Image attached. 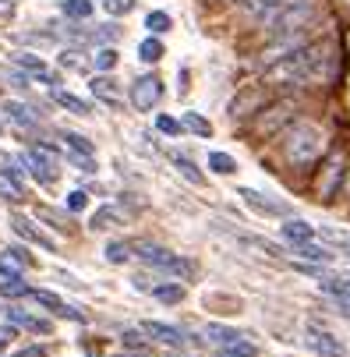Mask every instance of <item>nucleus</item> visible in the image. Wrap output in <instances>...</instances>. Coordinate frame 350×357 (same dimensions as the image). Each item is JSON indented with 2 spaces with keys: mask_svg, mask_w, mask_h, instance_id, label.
Listing matches in <instances>:
<instances>
[{
  "mask_svg": "<svg viewBox=\"0 0 350 357\" xmlns=\"http://www.w3.org/2000/svg\"><path fill=\"white\" fill-rule=\"evenodd\" d=\"M0 294L4 297H25L29 294V283L22 280V273L4 266V262H0Z\"/></svg>",
  "mask_w": 350,
  "mask_h": 357,
  "instance_id": "4468645a",
  "label": "nucleus"
},
{
  "mask_svg": "<svg viewBox=\"0 0 350 357\" xmlns=\"http://www.w3.org/2000/svg\"><path fill=\"white\" fill-rule=\"evenodd\" d=\"M181 124H184V131H191V135H198V138H209V135H213V124H209L202 114H195V110L181 114Z\"/></svg>",
  "mask_w": 350,
  "mask_h": 357,
  "instance_id": "4be33fe9",
  "label": "nucleus"
},
{
  "mask_svg": "<svg viewBox=\"0 0 350 357\" xmlns=\"http://www.w3.org/2000/svg\"><path fill=\"white\" fill-rule=\"evenodd\" d=\"M301 110L294 103V99H276V103H269V107H262L259 114H255V124H252V131L259 135V138H273L280 128H287V124H294V114Z\"/></svg>",
  "mask_w": 350,
  "mask_h": 357,
  "instance_id": "423d86ee",
  "label": "nucleus"
},
{
  "mask_svg": "<svg viewBox=\"0 0 350 357\" xmlns=\"http://www.w3.org/2000/svg\"><path fill=\"white\" fill-rule=\"evenodd\" d=\"M29 297L36 301V304H43L46 312H54V315H61V319H75V322H82V312H75L71 304H64L57 294H50V290H29Z\"/></svg>",
  "mask_w": 350,
  "mask_h": 357,
  "instance_id": "f8f14e48",
  "label": "nucleus"
},
{
  "mask_svg": "<svg viewBox=\"0 0 350 357\" xmlns=\"http://www.w3.org/2000/svg\"><path fill=\"white\" fill-rule=\"evenodd\" d=\"M209 170H213V174H223V177H230V174L237 170V163H234V156H230V152H220V149H213V152H209Z\"/></svg>",
  "mask_w": 350,
  "mask_h": 357,
  "instance_id": "393cba45",
  "label": "nucleus"
},
{
  "mask_svg": "<svg viewBox=\"0 0 350 357\" xmlns=\"http://www.w3.org/2000/svg\"><path fill=\"white\" fill-rule=\"evenodd\" d=\"M54 103H57V107H64V110H71V114H78V117H89V114H92V107L85 103L82 96L64 92V89H54Z\"/></svg>",
  "mask_w": 350,
  "mask_h": 357,
  "instance_id": "aec40b11",
  "label": "nucleus"
},
{
  "mask_svg": "<svg viewBox=\"0 0 350 357\" xmlns=\"http://www.w3.org/2000/svg\"><path fill=\"white\" fill-rule=\"evenodd\" d=\"M103 8H107V15H128L135 8V0H103Z\"/></svg>",
  "mask_w": 350,
  "mask_h": 357,
  "instance_id": "ea45409f",
  "label": "nucleus"
},
{
  "mask_svg": "<svg viewBox=\"0 0 350 357\" xmlns=\"http://www.w3.org/2000/svg\"><path fill=\"white\" fill-rule=\"evenodd\" d=\"M145 29L153 32V36H163V32L170 29V15H167V11H149V15H145Z\"/></svg>",
  "mask_w": 350,
  "mask_h": 357,
  "instance_id": "2f4dec72",
  "label": "nucleus"
},
{
  "mask_svg": "<svg viewBox=\"0 0 350 357\" xmlns=\"http://www.w3.org/2000/svg\"><path fill=\"white\" fill-rule=\"evenodd\" d=\"M322 149H326L322 128H315V124H308V121H297V124H290V131H287L283 160H287L290 167H312V163H319Z\"/></svg>",
  "mask_w": 350,
  "mask_h": 357,
  "instance_id": "7ed1b4c3",
  "label": "nucleus"
},
{
  "mask_svg": "<svg viewBox=\"0 0 350 357\" xmlns=\"http://www.w3.org/2000/svg\"><path fill=\"white\" fill-rule=\"evenodd\" d=\"M336 75V54L322 43H305L294 54L273 61L266 68V85L273 89H290V85H315L329 82Z\"/></svg>",
  "mask_w": 350,
  "mask_h": 357,
  "instance_id": "f257e3e1",
  "label": "nucleus"
},
{
  "mask_svg": "<svg viewBox=\"0 0 350 357\" xmlns=\"http://www.w3.org/2000/svg\"><path fill=\"white\" fill-rule=\"evenodd\" d=\"M138 61H145V64H156V61H163V43L160 39H142L138 43Z\"/></svg>",
  "mask_w": 350,
  "mask_h": 357,
  "instance_id": "a878e982",
  "label": "nucleus"
},
{
  "mask_svg": "<svg viewBox=\"0 0 350 357\" xmlns=\"http://www.w3.org/2000/svg\"><path fill=\"white\" fill-rule=\"evenodd\" d=\"M92 64H96V71H114V68H117V50H114V46H103V50H96Z\"/></svg>",
  "mask_w": 350,
  "mask_h": 357,
  "instance_id": "7c9ffc66",
  "label": "nucleus"
},
{
  "mask_svg": "<svg viewBox=\"0 0 350 357\" xmlns=\"http://www.w3.org/2000/svg\"><path fill=\"white\" fill-rule=\"evenodd\" d=\"M124 347H131V350H142V347H145V340H142L138 333H124Z\"/></svg>",
  "mask_w": 350,
  "mask_h": 357,
  "instance_id": "37998d69",
  "label": "nucleus"
},
{
  "mask_svg": "<svg viewBox=\"0 0 350 357\" xmlns=\"http://www.w3.org/2000/svg\"><path fill=\"white\" fill-rule=\"evenodd\" d=\"M156 128H160L163 135H181V131H184V124H181L177 117H167V114L156 117Z\"/></svg>",
  "mask_w": 350,
  "mask_h": 357,
  "instance_id": "58836bf2",
  "label": "nucleus"
},
{
  "mask_svg": "<svg viewBox=\"0 0 350 357\" xmlns=\"http://www.w3.org/2000/svg\"><path fill=\"white\" fill-rule=\"evenodd\" d=\"M294 248V255L297 259H305V262H333V251L329 248H319V244H312V241H297V244H290Z\"/></svg>",
  "mask_w": 350,
  "mask_h": 357,
  "instance_id": "6ab92c4d",
  "label": "nucleus"
},
{
  "mask_svg": "<svg viewBox=\"0 0 350 357\" xmlns=\"http://www.w3.org/2000/svg\"><path fill=\"white\" fill-rule=\"evenodd\" d=\"M8 319H11L15 326L29 329V333H39V336H46L50 329H54V326H50L46 319H32V315H25V312H18V308H11V312H8Z\"/></svg>",
  "mask_w": 350,
  "mask_h": 357,
  "instance_id": "412c9836",
  "label": "nucleus"
},
{
  "mask_svg": "<svg viewBox=\"0 0 350 357\" xmlns=\"http://www.w3.org/2000/svg\"><path fill=\"white\" fill-rule=\"evenodd\" d=\"M0 350H4V340H0Z\"/></svg>",
  "mask_w": 350,
  "mask_h": 357,
  "instance_id": "a18cd8bd",
  "label": "nucleus"
},
{
  "mask_svg": "<svg viewBox=\"0 0 350 357\" xmlns=\"http://www.w3.org/2000/svg\"><path fill=\"white\" fill-rule=\"evenodd\" d=\"M121 223V216L114 213V209H99L96 216H92V230H110V227H117Z\"/></svg>",
  "mask_w": 350,
  "mask_h": 357,
  "instance_id": "c9c22d12",
  "label": "nucleus"
},
{
  "mask_svg": "<svg viewBox=\"0 0 350 357\" xmlns=\"http://www.w3.org/2000/svg\"><path fill=\"white\" fill-rule=\"evenodd\" d=\"M15 357H46V347H29V350H22Z\"/></svg>",
  "mask_w": 350,
  "mask_h": 357,
  "instance_id": "c03bdc74",
  "label": "nucleus"
},
{
  "mask_svg": "<svg viewBox=\"0 0 350 357\" xmlns=\"http://www.w3.org/2000/svg\"><path fill=\"white\" fill-rule=\"evenodd\" d=\"M206 336H213L220 347H227V343H237V340H244L241 333H234V329H223V326H206Z\"/></svg>",
  "mask_w": 350,
  "mask_h": 357,
  "instance_id": "72a5a7b5",
  "label": "nucleus"
},
{
  "mask_svg": "<svg viewBox=\"0 0 350 357\" xmlns=\"http://www.w3.org/2000/svg\"><path fill=\"white\" fill-rule=\"evenodd\" d=\"M89 89H92V96H96V99H103L107 107H121V99H124V96H121V89H117V82H114V78H107V75L92 78V82H89Z\"/></svg>",
  "mask_w": 350,
  "mask_h": 357,
  "instance_id": "f3484780",
  "label": "nucleus"
},
{
  "mask_svg": "<svg viewBox=\"0 0 350 357\" xmlns=\"http://www.w3.org/2000/svg\"><path fill=\"white\" fill-rule=\"evenodd\" d=\"M142 333H145L149 340L167 343V347H184V343H188V333L177 329V326H167V322H142Z\"/></svg>",
  "mask_w": 350,
  "mask_h": 357,
  "instance_id": "1a4fd4ad",
  "label": "nucleus"
},
{
  "mask_svg": "<svg viewBox=\"0 0 350 357\" xmlns=\"http://www.w3.org/2000/svg\"><path fill=\"white\" fill-rule=\"evenodd\" d=\"M22 163L29 167V174L39 184H54L57 181V152L50 149V145H32L25 156H22Z\"/></svg>",
  "mask_w": 350,
  "mask_h": 357,
  "instance_id": "0eeeda50",
  "label": "nucleus"
},
{
  "mask_svg": "<svg viewBox=\"0 0 350 357\" xmlns=\"http://www.w3.org/2000/svg\"><path fill=\"white\" fill-rule=\"evenodd\" d=\"M135 283H138V290L153 294L156 301H167V304H177L184 297V287L181 283H149V280H135Z\"/></svg>",
  "mask_w": 350,
  "mask_h": 357,
  "instance_id": "dca6fc26",
  "label": "nucleus"
},
{
  "mask_svg": "<svg viewBox=\"0 0 350 357\" xmlns=\"http://www.w3.org/2000/svg\"><path fill=\"white\" fill-rule=\"evenodd\" d=\"M259 350L252 347V343H244V340H237V343H227V347H220L216 350V357H255Z\"/></svg>",
  "mask_w": 350,
  "mask_h": 357,
  "instance_id": "c756f323",
  "label": "nucleus"
},
{
  "mask_svg": "<svg viewBox=\"0 0 350 357\" xmlns=\"http://www.w3.org/2000/svg\"><path fill=\"white\" fill-rule=\"evenodd\" d=\"M85 206H89V195H85V191H71V195H68V209H71V213H82Z\"/></svg>",
  "mask_w": 350,
  "mask_h": 357,
  "instance_id": "79ce46f5",
  "label": "nucleus"
},
{
  "mask_svg": "<svg viewBox=\"0 0 350 357\" xmlns=\"http://www.w3.org/2000/svg\"><path fill=\"white\" fill-rule=\"evenodd\" d=\"M312 18H315V0H273L255 18V25H262L266 36H290L301 32Z\"/></svg>",
  "mask_w": 350,
  "mask_h": 357,
  "instance_id": "f03ea898",
  "label": "nucleus"
},
{
  "mask_svg": "<svg viewBox=\"0 0 350 357\" xmlns=\"http://www.w3.org/2000/svg\"><path fill=\"white\" fill-rule=\"evenodd\" d=\"M170 357H181V354H170Z\"/></svg>",
  "mask_w": 350,
  "mask_h": 357,
  "instance_id": "49530a36",
  "label": "nucleus"
},
{
  "mask_svg": "<svg viewBox=\"0 0 350 357\" xmlns=\"http://www.w3.org/2000/svg\"><path fill=\"white\" fill-rule=\"evenodd\" d=\"M61 11H64L68 18H89V15H92V4H89V0H64Z\"/></svg>",
  "mask_w": 350,
  "mask_h": 357,
  "instance_id": "473e14b6",
  "label": "nucleus"
},
{
  "mask_svg": "<svg viewBox=\"0 0 350 357\" xmlns=\"http://www.w3.org/2000/svg\"><path fill=\"white\" fill-rule=\"evenodd\" d=\"M174 167H177V170H181V174H184V177H188L191 184H198V188L206 184V177L198 174V167H195V163H191L188 156H181V152H177V156H174Z\"/></svg>",
  "mask_w": 350,
  "mask_h": 357,
  "instance_id": "c85d7f7f",
  "label": "nucleus"
},
{
  "mask_svg": "<svg viewBox=\"0 0 350 357\" xmlns=\"http://www.w3.org/2000/svg\"><path fill=\"white\" fill-rule=\"evenodd\" d=\"M262 107H266V85H262V89H252V92H244V96L237 99V103L230 107V117H234V121L255 117Z\"/></svg>",
  "mask_w": 350,
  "mask_h": 357,
  "instance_id": "9b49d317",
  "label": "nucleus"
},
{
  "mask_svg": "<svg viewBox=\"0 0 350 357\" xmlns=\"http://www.w3.org/2000/svg\"><path fill=\"white\" fill-rule=\"evenodd\" d=\"M15 64L25 68L29 75L43 78V82H54V78H50V71H46V64H43V57H36V54H15Z\"/></svg>",
  "mask_w": 350,
  "mask_h": 357,
  "instance_id": "b1692460",
  "label": "nucleus"
},
{
  "mask_svg": "<svg viewBox=\"0 0 350 357\" xmlns=\"http://www.w3.org/2000/svg\"><path fill=\"white\" fill-rule=\"evenodd\" d=\"M64 142L71 145V152H82V156H92V152H96V149H92V142H89V138H82V135H75V131H68V135H64Z\"/></svg>",
  "mask_w": 350,
  "mask_h": 357,
  "instance_id": "e433bc0d",
  "label": "nucleus"
},
{
  "mask_svg": "<svg viewBox=\"0 0 350 357\" xmlns=\"http://www.w3.org/2000/svg\"><path fill=\"white\" fill-rule=\"evenodd\" d=\"M0 262H4V266H11V269H29V266H32L29 251H22V248H8L4 255H0Z\"/></svg>",
  "mask_w": 350,
  "mask_h": 357,
  "instance_id": "cd10ccee",
  "label": "nucleus"
},
{
  "mask_svg": "<svg viewBox=\"0 0 350 357\" xmlns=\"http://www.w3.org/2000/svg\"><path fill=\"white\" fill-rule=\"evenodd\" d=\"M308 347H312L315 354H322V357H347V347H343L336 336L322 333L319 326H308Z\"/></svg>",
  "mask_w": 350,
  "mask_h": 357,
  "instance_id": "9d476101",
  "label": "nucleus"
},
{
  "mask_svg": "<svg viewBox=\"0 0 350 357\" xmlns=\"http://www.w3.org/2000/svg\"><path fill=\"white\" fill-rule=\"evenodd\" d=\"M347 167H350V156H347V149H333L329 156L322 160L319 174H315V195L319 202H333L347 181Z\"/></svg>",
  "mask_w": 350,
  "mask_h": 357,
  "instance_id": "39448f33",
  "label": "nucleus"
},
{
  "mask_svg": "<svg viewBox=\"0 0 350 357\" xmlns=\"http://www.w3.org/2000/svg\"><path fill=\"white\" fill-rule=\"evenodd\" d=\"M11 230H15L22 241H29V244H39V248H46V251H54V241H50L43 230H36L25 216H11Z\"/></svg>",
  "mask_w": 350,
  "mask_h": 357,
  "instance_id": "2eb2a0df",
  "label": "nucleus"
},
{
  "mask_svg": "<svg viewBox=\"0 0 350 357\" xmlns=\"http://www.w3.org/2000/svg\"><path fill=\"white\" fill-rule=\"evenodd\" d=\"M36 216H43L46 223H54L57 230H68V220H64L61 213H54V209H36Z\"/></svg>",
  "mask_w": 350,
  "mask_h": 357,
  "instance_id": "a19ab883",
  "label": "nucleus"
},
{
  "mask_svg": "<svg viewBox=\"0 0 350 357\" xmlns=\"http://www.w3.org/2000/svg\"><path fill=\"white\" fill-rule=\"evenodd\" d=\"M4 114H8L18 128H36V114H32L25 103H15V99H8V103H4Z\"/></svg>",
  "mask_w": 350,
  "mask_h": 357,
  "instance_id": "5701e85b",
  "label": "nucleus"
},
{
  "mask_svg": "<svg viewBox=\"0 0 350 357\" xmlns=\"http://www.w3.org/2000/svg\"><path fill=\"white\" fill-rule=\"evenodd\" d=\"M131 251H135V244H128V241H110L107 244V262H114V266H124L128 259H131Z\"/></svg>",
  "mask_w": 350,
  "mask_h": 357,
  "instance_id": "bb28decb",
  "label": "nucleus"
},
{
  "mask_svg": "<svg viewBox=\"0 0 350 357\" xmlns=\"http://www.w3.org/2000/svg\"><path fill=\"white\" fill-rule=\"evenodd\" d=\"M237 195H241L255 213H262V216H287V209L280 206V202H269L266 195H259V191H252V188H237Z\"/></svg>",
  "mask_w": 350,
  "mask_h": 357,
  "instance_id": "ddd939ff",
  "label": "nucleus"
},
{
  "mask_svg": "<svg viewBox=\"0 0 350 357\" xmlns=\"http://www.w3.org/2000/svg\"><path fill=\"white\" fill-rule=\"evenodd\" d=\"M163 99V82L156 75H142L135 85H131V107L142 110V114H153Z\"/></svg>",
  "mask_w": 350,
  "mask_h": 357,
  "instance_id": "6e6552de",
  "label": "nucleus"
},
{
  "mask_svg": "<svg viewBox=\"0 0 350 357\" xmlns=\"http://www.w3.org/2000/svg\"><path fill=\"white\" fill-rule=\"evenodd\" d=\"M135 255L149 266V269H160L167 276H177V280H191L195 276V266L184 259V255L163 248V244H153V241H138L135 244Z\"/></svg>",
  "mask_w": 350,
  "mask_h": 357,
  "instance_id": "20e7f679",
  "label": "nucleus"
},
{
  "mask_svg": "<svg viewBox=\"0 0 350 357\" xmlns=\"http://www.w3.org/2000/svg\"><path fill=\"white\" fill-rule=\"evenodd\" d=\"M280 234H283V241L287 244H297V241H315V227L312 223H305V220H283V227H280Z\"/></svg>",
  "mask_w": 350,
  "mask_h": 357,
  "instance_id": "a211bd4d",
  "label": "nucleus"
},
{
  "mask_svg": "<svg viewBox=\"0 0 350 357\" xmlns=\"http://www.w3.org/2000/svg\"><path fill=\"white\" fill-rule=\"evenodd\" d=\"M322 290L329 297H336V301H350V280H326Z\"/></svg>",
  "mask_w": 350,
  "mask_h": 357,
  "instance_id": "f704fd0d",
  "label": "nucleus"
},
{
  "mask_svg": "<svg viewBox=\"0 0 350 357\" xmlns=\"http://www.w3.org/2000/svg\"><path fill=\"white\" fill-rule=\"evenodd\" d=\"M269 4H273V0H241V11H244V18H252V22H255Z\"/></svg>",
  "mask_w": 350,
  "mask_h": 357,
  "instance_id": "4c0bfd02",
  "label": "nucleus"
}]
</instances>
